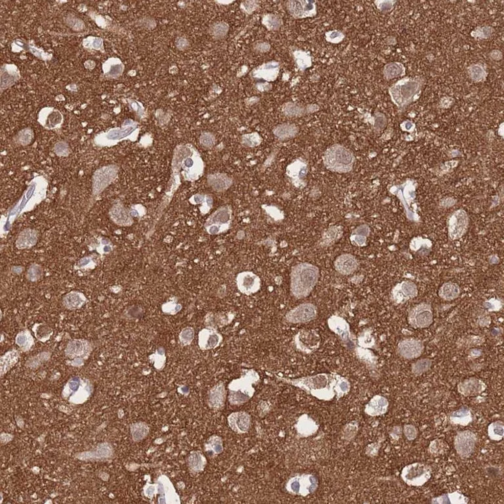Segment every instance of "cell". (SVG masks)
I'll return each mask as SVG.
<instances>
[{"label":"cell","mask_w":504,"mask_h":504,"mask_svg":"<svg viewBox=\"0 0 504 504\" xmlns=\"http://www.w3.org/2000/svg\"><path fill=\"white\" fill-rule=\"evenodd\" d=\"M294 386L299 387L319 399H332L335 396H342L350 389V384L339 376L319 374L289 380Z\"/></svg>","instance_id":"6da1fadb"},{"label":"cell","mask_w":504,"mask_h":504,"mask_svg":"<svg viewBox=\"0 0 504 504\" xmlns=\"http://www.w3.org/2000/svg\"><path fill=\"white\" fill-rule=\"evenodd\" d=\"M319 273V269L309 263H300L294 267L291 274V292L294 297L309 296L316 285Z\"/></svg>","instance_id":"7a4b0ae2"},{"label":"cell","mask_w":504,"mask_h":504,"mask_svg":"<svg viewBox=\"0 0 504 504\" xmlns=\"http://www.w3.org/2000/svg\"><path fill=\"white\" fill-rule=\"evenodd\" d=\"M424 83L421 78L401 79L389 90L392 101L399 109L407 107L418 98Z\"/></svg>","instance_id":"3957f363"},{"label":"cell","mask_w":504,"mask_h":504,"mask_svg":"<svg viewBox=\"0 0 504 504\" xmlns=\"http://www.w3.org/2000/svg\"><path fill=\"white\" fill-rule=\"evenodd\" d=\"M355 157L349 149L340 145H334L325 152L324 162L328 170L344 174L349 172L353 166Z\"/></svg>","instance_id":"277c9868"},{"label":"cell","mask_w":504,"mask_h":504,"mask_svg":"<svg viewBox=\"0 0 504 504\" xmlns=\"http://www.w3.org/2000/svg\"><path fill=\"white\" fill-rule=\"evenodd\" d=\"M432 473L430 465L419 462L413 463L404 467L401 478L408 485L421 486L430 480Z\"/></svg>","instance_id":"5b68a950"},{"label":"cell","mask_w":504,"mask_h":504,"mask_svg":"<svg viewBox=\"0 0 504 504\" xmlns=\"http://www.w3.org/2000/svg\"><path fill=\"white\" fill-rule=\"evenodd\" d=\"M137 124L132 120H126L122 128H114L109 132L99 135L95 138L96 143L99 145L105 146L117 143L123 138L128 137L136 132Z\"/></svg>","instance_id":"8992f818"},{"label":"cell","mask_w":504,"mask_h":504,"mask_svg":"<svg viewBox=\"0 0 504 504\" xmlns=\"http://www.w3.org/2000/svg\"><path fill=\"white\" fill-rule=\"evenodd\" d=\"M317 487V481L311 475H302L290 480L287 484L288 491L298 495L307 496L314 492Z\"/></svg>","instance_id":"52a82bcc"},{"label":"cell","mask_w":504,"mask_h":504,"mask_svg":"<svg viewBox=\"0 0 504 504\" xmlns=\"http://www.w3.org/2000/svg\"><path fill=\"white\" fill-rule=\"evenodd\" d=\"M117 174L118 167L115 165H107L96 171L93 178L94 194H101L115 180Z\"/></svg>","instance_id":"ba28073f"},{"label":"cell","mask_w":504,"mask_h":504,"mask_svg":"<svg viewBox=\"0 0 504 504\" xmlns=\"http://www.w3.org/2000/svg\"><path fill=\"white\" fill-rule=\"evenodd\" d=\"M432 309L428 304H419L410 313L409 323L415 328H427L432 324Z\"/></svg>","instance_id":"9c48e42d"},{"label":"cell","mask_w":504,"mask_h":504,"mask_svg":"<svg viewBox=\"0 0 504 504\" xmlns=\"http://www.w3.org/2000/svg\"><path fill=\"white\" fill-rule=\"evenodd\" d=\"M286 7L288 13L296 19L307 18L317 15L316 3L313 1H288Z\"/></svg>","instance_id":"30bf717a"},{"label":"cell","mask_w":504,"mask_h":504,"mask_svg":"<svg viewBox=\"0 0 504 504\" xmlns=\"http://www.w3.org/2000/svg\"><path fill=\"white\" fill-rule=\"evenodd\" d=\"M477 440L476 435L471 431L458 433L455 440L456 451L461 457H469L474 451Z\"/></svg>","instance_id":"8fae6325"},{"label":"cell","mask_w":504,"mask_h":504,"mask_svg":"<svg viewBox=\"0 0 504 504\" xmlns=\"http://www.w3.org/2000/svg\"><path fill=\"white\" fill-rule=\"evenodd\" d=\"M317 308L311 303L301 304L289 311L286 315L288 322L298 324L309 322L315 318Z\"/></svg>","instance_id":"7c38bea8"},{"label":"cell","mask_w":504,"mask_h":504,"mask_svg":"<svg viewBox=\"0 0 504 504\" xmlns=\"http://www.w3.org/2000/svg\"><path fill=\"white\" fill-rule=\"evenodd\" d=\"M468 226V217L462 209L456 211L449 221V236L452 240L461 238L466 232Z\"/></svg>","instance_id":"4fadbf2b"},{"label":"cell","mask_w":504,"mask_h":504,"mask_svg":"<svg viewBox=\"0 0 504 504\" xmlns=\"http://www.w3.org/2000/svg\"><path fill=\"white\" fill-rule=\"evenodd\" d=\"M279 72L280 64L276 61H271L253 69L252 75L255 78L273 82L278 78Z\"/></svg>","instance_id":"5bb4252c"},{"label":"cell","mask_w":504,"mask_h":504,"mask_svg":"<svg viewBox=\"0 0 504 504\" xmlns=\"http://www.w3.org/2000/svg\"><path fill=\"white\" fill-rule=\"evenodd\" d=\"M417 288L413 282L403 281L398 284L393 290L394 301L397 303H403L417 296Z\"/></svg>","instance_id":"9a60e30c"},{"label":"cell","mask_w":504,"mask_h":504,"mask_svg":"<svg viewBox=\"0 0 504 504\" xmlns=\"http://www.w3.org/2000/svg\"><path fill=\"white\" fill-rule=\"evenodd\" d=\"M424 345L422 342L414 339H407L401 342L398 347V352L402 357L412 359L422 355Z\"/></svg>","instance_id":"2e32d148"},{"label":"cell","mask_w":504,"mask_h":504,"mask_svg":"<svg viewBox=\"0 0 504 504\" xmlns=\"http://www.w3.org/2000/svg\"><path fill=\"white\" fill-rule=\"evenodd\" d=\"M307 173V164L304 161L298 160L287 168L288 176L291 178L293 183L298 187H301L305 184V179Z\"/></svg>","instance_id":"e0dca14e"},{"label":"cell","mask_w":504,"mask_h":504,"mask_svg":"<svg viewBox=\"0 0 504 504\" xmlns=\"http://www.w3.org/2000/svg\"><path fill=\"white\" fill-rule=\"evenodd\" d=\"M319 110V107L317 105H308L305 107L294 102H288L282 107V113L290 118L303 116L309 113H315Z\"/></svg>","instance_id":"ac0fdd59"},{"label":"cell","mask_w":504,"mask_h":504,"mask_svg":"<svg viewBox=\"0 0 504 504\" xmlns=\"http://www.w3.org/2000/svg\"><path fill=\"white\" fill-rule=\"evenodd\" d=\"M39 122L45 128H57L62 124L63 116L60 112L52 108H45L40 113Z\"/></svg>","instance_id":"d6986e66"},{"label":"cell","mask_w":504,"mask_h":504,"mask_svg":"<svg viewBox=\"0 0 504 504\" xmlns=\"http://www.w3.org/2000/svg\"><path fill=\"white\" fill-rule=\"evenodd\" d=\"M486 387V385L482 381L479 379L472 378L463 381L458 385V389L461 395L473 396L481 393L485 390Z\"/></svg>","instance_id":"ffe728a7"},{"label":"cell","mask_w":504,"mask_h":504,"mask_svg":"<svg viewBox=\"0 0 504 504\" xmlns=\"http://www.w3.org/2000/svg\"><path fill=\"white\" fill-rule=\"evenodd\" d=\"M238 282L240 290L246 294L256 292L260 285L258 277L252 273H242L238 277Z\"/></svg>","instance_id":"44dd1931"},{"label":"cell","mask_w":504,"mask_h":504,"mask_svg":"<svg viewBox=\"0 0 504 504\" xmlns=\"http://www.w3.org/2000/svg\"><path fill=\"white\" fill-rule=\"evenodd\" d=\"M335 267L341 274L349 275L357 270L358 261L352 255L344 254L338 257L335 261Z\"/></svg>","instance_id":"7402d4cb"},{"label":"cell","mask_w":504,"mask_h":504,"mask_svg":"<svg viewBox=\"0 0 504 504\" xmlns=\"http://www.w3.org/2000/svg\"><path fill=\"white\" fill-rule=\"evenodd\" d=\"M389 402L386 397L376 395L366 406L365 412L371 416L384 414L388 411Z\"/></svg>","instance_id":"603a6c76"},{"label":"cell","mask_w":504,"mask_h":504,"mask_svg":"<svg viewBox=\"0 0 504 504\" xmlns=\"http://www.w3.org/2000/svg\"><path fill=\"white\" fill-rule=\"evenodd\" d=\"M112 454L113 450L111 446L107 443H103L99 444L96 449L92 451L78 454L77 458L82 460L108 458L111 457Z\"/></svg>","instance_id":"cb8c5ba5"},{"label":"cell","mask_w":504,"mask_h":504,"mask_svg":"<svg viewBox=\"0 0 504 504\" xmlns=\"http://www.w3.org/2000/svg\"><path fill=\"white\" fill-rule=\"evenodd\" d=\"M328 324L331 330L338 335L344 341L349 340V326L344 319L339 317H332L329 319Z\"/></svg>","instance_id":"d4e9b609"},{"label":"cell","mask_w":504,"mask_h":504,"mask_svg":"<svg viewBox=\"0 0 504 504\" xmlns=\"http://www.w3.org/2000/svg\"><path fill=\"white\" fill-rule=\"evenodd\" d=\"M19 72L15 65H5L1 68V88L9 87L13 85L18 79Z\"/></svg>","instance_id":"484cf974"},{"label":"cell","mask_w":504,"mask_h":504,"mask_svg":"<svg viewBox=\"0 0 504 504\" xmlns=\"http://www.w3.org/2000/svg\"><path fill=\"white\" fill-rule=\"evenodd\" d=\"M450 420L454 425L467 426L473 420V415L470 410L467 407H462L457 410L450 415Z\"/></svg>","instance_id":"4316f807"},{"label":"cell","mask_w":504,"mask_h":504,"mask_svg":"<svg viewBox=\"0 0 504 504\" xmlns=\"http://www.w3.org/2000/svg\"><path fill=\"white\" fill-rule=\"evenodd\" d=\"M112 220L119 226H128L131 223V219L128 211L121 205H115L110 211Z\"/></svg>","instance_id":"83f0119b"},{"label":"cell","mask_w":504,"mask_h":504,"mask_svg":"<svg viewBox=\"0 0 504 504\" xmlns=\"http://www.w3.org/2000/svg\"><path fill=\"white\" fill-rule=\"evenodd\" d=\"M37 240L38 234L36 230L28 229L23 230L19 234L17 240V248L23 249V248L32 247L35 245Z\"/></svg>","instance_id":"f1b7e54d"},{"label":"cell","mask_w":504,"mask_h":504,"mask_svg":"<svg viewBox=\"0 0 504 504\" xmlns=\"http://www.w3.org/2000/svg\"><path fill=\"white\" fill-rule=\"evenodd\" d=\"M299 128L293 124L279 125L275 128L273 134L280 139H287L294 137L298 134Z\"/></svg>","instance_id":"f546056e"},{"label":"cell","mask_w":504,"mask_h":504,"mask_svg":"<svg viewBox=\"0 0 504 504\" xmlns=\"http://www.w3.org/2000/svg\"><path fill=\"white\" fill-rule=\"evenodd\" d=\"M105 74L113 78H116L122 74L124 65L118 59H111L103 65Z\"/></svg>","instance_id":"4dcf8cb0"},{"label":"cell","mask_w":504,"mask_h":504,"mask_svg":"<svg viewBox=\"0 0 504 504\" xmlns=\"http://www.w3.org/2000/svg\"><path fill=\"white\" fill-rule=\"evenodd\" d=\"M294 61L299 70H305L312 65V58L310 54L301 49L296 50L293 53Z\"/></svg>","instance_id":"1f68e13d"},{"label":"cell","mask_w":504,"mask_h":504,"mask_svg":"<svg viewBox=\"0 0 504 504\" xmlns=\"http://www.w3.org/2000/svg\"><path fill=\"white\" fill-rule=\"evenodd\" d=\"M459 292V288L457 284L449 282L444 284L440 288L439 295L442 299L451 301L458 297Z\"/></svg>","instance_id":"d6a6232c"},{"label":"cell","mask_w":504,"mask_h":504,"mask_svg":"<svg viewBox=\"0 0 504 504\" xmlns=\"http://www.w3.org/2000/svg\"><path fill=\"white\" fill-rule=\"evenodd\" d=\"M405 72V67L400 63H390L386 65L384 69V76L388 80L403 76Z\"/></svg>","instance_id":"836d02e7"},{"label":"cell","mask_w":504,"mask_h":504,"mask_svg":"<svg viewBox=\"0 0 504 504\" xmlns=\"http://www.w3.org/2000/svg\"><path fill=\"white\" fill-rule=\"evenodd\" d=\"M87 343L86 342H81L79 340L73 341L70 342L67 347V355L70 358L81 357L86 353L85 351L87 349Z\"/></svg>","instance_id":"e575fe53"},{"label":"cell","mask_w":504,"mask_h":504,"mask_svg":"<svg viewBox=\"0 0 504 504\" xmlns=\"http://www.w3.org/2000/svg\"><path fill=\"white\" fill-rule=\"evenodd\" d=\"M504 425L502 421H496L488 426V435L490 439L500 441L504 437Z\"/></svg>","instance_id":"d590c367"},{"label":"cell","mask_w":504,"mask_h":504,"mask_svg":"<svg viewBox=\"0 0 504 504\" xmlns=\"http://www.w3.org/2000/svg\"><path fill=\"white\" fill-rule=\"evenodd\" d=\"M262 24L269 30L275 31V30H278L281 26L282 20L278 15L269 13L263 17Z\"/></svg>","instance_id":"8d00e7d4"},{"label":"cell","mask_w":504,"mask_h":504,"mask_svg":"<svg viewBox=\"0 0 504 504\" xmlns=\"http://www.w3.org/2000/svg\"><path fill=\"white\" fill-rule=\"evenodd\" d=\"M84 301H85V299H84V296L82 294L76 293V292L68 294L64 299L65 306L70 309L80 307Z\"/></svg>","instance_id":"74e56055"},{"label":"cell","mask_w":504,"mask_h":504,"mask_svg":"<svg viewBox=\"0 0 504 504\" xmlns=\"http://www.w3.org/2000/svg\"><path fill=\"white\" fill-rule=\"evenodd\" d=\"M17 359H18V355H17V351H11L10 353L5 355L4 357L1 358V373L3 374L9 368H10V367H12L16 363Z\"/></svg>","instance_id":"f35d334b"},{"label":"cell","mask_w":504,"mask_h":504,"mask_svg":"<svg viewBox=\"0 0 504 504\" xmlns=\"http://www.w3.org/2000/svg\"><path fill=\"white\" fill-rule=\"evenodd\" d=\"M468 72L471 78L475 82H481L485 78V70L480 65H475L469 67Z\"/></svg>","instance_id":"ab89813d"},{"label":"cell","mask_w":504,"mask_h":504,"mask_svg":"<svg viewBox=\"0 0 504 504\" xmlns=\"http://www.w3.org/2000/svg\"><path fill=\"white\" fill-rule=\"evenodd\" d=\"M432 366V361L430 359H421L412 365L413 374L420 375L427 372Z\"/></svg>","instance_id":"60d3db41"},{"label":"cell","mask_w":504,"mask_h":504,"mask_svg":"<svg viewBox=\"0 0 504 504\" xmlns=\"http://www.w3.org/2000/svg\"><path fill=\"white\" fill-rule=\"evenodd\" d=\"M242 143L244 145L250 147H254L258 146L261 143V137L257 133L244 135L242 138Z\"/></svg>","instance_id":"b9f144b4"},{"label":"cell","mask_w":504,"mask_h":504,"mask_svg":"<svg viewBox=\"0 0 504 504\" xmlns=\"http://www.w3.org/2000/svg\"><path fill=\"white\" fill-rule=\"evenodd\" d=\"M325 38L328 42L332 44H339L343 41L345 35L339 30H333L325 34Z\"/></svg>","instance_id":"7bdbcfd3"},{"label":"cell","mask_w":504,"mask_h":504,"mask_svg":"<svg viewBox=\"0 0 504 504\" xmlns=\"http://www.w3.org/2000/svg\"><path fill=\"white\" fill-rule=\"evenodd\" d=\"M447 504H467L468 500L462 494L459 492H454L453 493L446 494Z\"/></svg>","instance_id":"ee69618b"},{"label":"cell","mask_w":504,"mask_h":504,"mask_svg":"<svg viewBox=\"0 0 504 504\" xmlns=\"http://www.w3.org/2000/svg\"><path fill=\"white\" fill-rule=\"evenodd\" d=\"M432 246L430 240L423 239L422 238H415L411 242V248L413 251H417L422 248H430Z\"/></svg>","instance_id":"f6af8a7d"},{"label":"cell","mask_w":504,"mask_h":504,"mask_svg":"<svg viewBox=\"0 0 504 504\" xmlns=\"http://www.w3.org/2000/svg\"><path fill=\"white\" fill-rule=\"evenodd\" d=\"M31 342H32V338L26 332L21 333L16 338V343L21 347H30L32 344Z\"/></svg>","instance_id":"bcb514c9"},{"label":"cell","mask_w":504,"mask_h":504,"mask_svg":"<svg viewBox=\"0 0 504 504\" xmlns=\"http://www.w3.org/2000/svg\"><path fill=\"white\" fill-rule=\"evenodd\" d=\"M229 27L225 23H217L212 28L213 36L216 38H223L228 33Z\"/></svg>","instance_id":"7dc6e473"},{"label":"cell","mask_w":504,"mask_h":504,"mask_svg":"<svg viewBox=\"0 0 504 504\" xmlns=\"http://www.w3.org/2000/svg\"><path fill=\"white\" fill-rule=\"evenodd\" d=\"M395 1H375L376 3L377 8L382 11V12L387 13L389 12L393 8L394 3Z\"/></svg>","instance_id":"c3c4849f"},{"label":"cell","mask_w":504,"mask_h":504,"mask_svg":"<svg viewBox=\"0 0 504 504\" xmlns=\"http://www.w3.org/2000/svg\"><path fill=\"white\" fill-rule=\"evenodd\" d=\"M147 433V429L145 426H138L137 424V426H134L133 428V436L136 440L141 439L144 436H145Z\"/></svg>","instance_id":"681fc988"},{"label":"cell","mask_w":504,"mask_h":504,"mask_svg":"<svg viewBox=\"0 0 504 504\" xmlns=\"http://www.w3.org/2000/svg\"><path fill=\"white\" fill-rule=\"evenodd\" d=\"M80 380L78 378H73L70 379L67 384V386L65 389H69L68 392H66L65 393H67V395H69L70 392H77L78 391L79 388L80 386Z\"/></svg>","instance_id":"f907efd6"},{"label":"cell","mask_w":504,"mask_h":504,"mask_svg":"<svg viewBox=\"0 0 504 504\" xmlns=\"http://www.w3.org/2000/svg\"><path fill=\"white\" fill-rule=\"evenodd\" d=\"M31 131L24 130L22 131L19 135V142L23 145H28L30 143L32 138Z\"/></svg>","instance_id":"816d5d0a"},{"label":"cell","mask_w":504,"mask_h":504,"mask_svg":"<svg viewBox=\"0 0 504 504\" xmlns=\"http://www.w3.org/2000/svg\"><path fill=\"white\" fill-rule=\"evenodd\" d=\"M404 434L408 439L412 440L416 438L417 432L414 426H412V425H407L404 428Z\"/></svg>","instance_id":"f5cc1de1"},{"label":"cell","mask_w":504,"mask_h":504,"mask_svg":"<svg viewBox=\"0 0 504 504\" xmlns=\"http://www.w3.org/2000/svg\"><path fill=\"white\" fill-rule=\"evenodd\" d=\"M42 274V269L38 265H33L28 270L27 276L31 280H37Z\"/></svg>","instance_id":"db71d44e"},{"label":"cell","mask_w":504,"mask_h":504,"mask_svg":"<svg viewBox=\"0 0 504 504\" xmlns=\"http://www.w3.org/2000/svg\"><path fill=\"white\" fill-rule=\"evenodd\" d=\"M257 7H258L257 2L255 1H245L241 4V8L248 14L253 13L257 8Z\"/></svg>","instance_id":"11a10c76"},{"label":"cell","mask_w":504,"mask_h":504,"mask_svg":"<svg viewBox=\"0 0 504 504\" xmlns=\"http://www.w3.org/2000/svg\"><path fill=\"white\" fill-rule=\"evenodd\" d=\"M351 241L354 242L356 245L363 246L366 245L367 236L359 235V234H353L351 237Z\"/></svg>","instance_id":"9f6ffc18"},{"label":"cell","mask_w":504,"mask_h":504,"mask_svg":"<svg viewBox=\"0 0 504 504\" xmlns=\"http://www.w3.org/2000/svg\"><path fill=\"white\" fill-rule=\"evenodd\" d=\"M201 142L204 145L209 147V146L212 145L213 143H214V138H213V137L211 136V135L209 134H206L204 135V136H202Z\"/></svg>","instance_id":"6f0895ef"},{"label":"cell","mask_w":504,"mask_h":504,"mask_svg":"<svg viewBox=\"0 0 504 504\" xmlns=\"http://www.w3.org/2000/svg\"><path fill=\"white\" fill-rule=\"evenodd\" d=\"M192 338H193V332L190 329H186L182 332V338L183 341L190 342Z\"/></svg>","instance_id":"680465c9"},{"label":"cell","mask_w":504,"mask_h":504,"mask_svg":"<svg viewBox=\"0 0 504 504\" xmlns=\"http://www.w3.org/2000/svg\"><path fill=\"white\" fill-rule=\"evenodd\" d=\"M386 124V120L385 118L384 115L382 114H378L376 116V126L380 129H383L384 128Z\"/></svg>","instance_id":"91938a15"},{"label":"cell","mask_w":504,"mask_h":504,"mask_svg":"<svg viewBox=\"0 0 504 504\" xmlns=\"http://www.w3.org/2000/svg\"><path fill=\"white\" fill-rule=\"evenodd\" d=\"M353 234L367 236L369 234V228L367 226H362L358 228L355 230H354Z\"/></svg>","instance_id":"94428289"},{"label":"cell","mask_w":504,"mask_h":504,"mask_svg":"<svg viewBox=\"0 0 504 504\" xmlns=\"http://www.w3.org/2000/svg\"><path fill=\"white\" fill-rule=\"evenodd\" d=\"M499 301L496 299H492L490 300V301L488 302V305H486L488 307V309H490V311H496L498 310V309H500L502 307V304L499 303L495 305V304L497 303Z\"/></svg>","instance_id":"6125c7cd"},{"label":"cell","mask_w":504,"mask_h":504,"mask_svg":"<svg viewBox=\"0 0 504 504\" xmlns=\"http://www.w3.org/2000/svg\"><path fill=\"white\" fill-rule=\"evenodd\" d=\"M219 340V338L218 336H217V335L215 334L211 335L210 337L209 338L208 340H207V346L209 347H215V346L217 345V344H218Z\"/></svg>","instance_id":"be15d7a7"},{"label":"cell","mask_w":504,"mask_h":504,"mask_svg":"<svg viewBox=\"0 0 504 504\" xmlns=\"http://www.w3.org/2000/svg\"><path fill=\"white\" fill-rule=\"evenodd\" d=\"M257 90L260 92H267L269 91L272 88V86L268 83H261V84H257Z\"/></svg>","instance_id":"e7e4bbea"},{"label":"cell","mask_w":504,"mask_h":504,"mask_svg":"<svg viewBox=\"0 0 504 504\" xmlns=\"http://www.w3.org/2000/svg\"><path fill=\"white\" fill-rule=\"evenodd\" d=\"M404 125H405V130L407 131L411 130L413 126L412 123L409 122V121H407V122L404 123Z\"/></svg>","instance_id":"03108f58"}]
</instances>
